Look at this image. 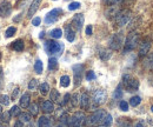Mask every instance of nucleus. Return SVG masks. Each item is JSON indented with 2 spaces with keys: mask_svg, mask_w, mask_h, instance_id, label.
<instances>
[{
  "mask_svg": "<svg viewBox=\"0 0 153 127\" xmlns=\"http://www.w3.org/2000/svg\"><path fill=\"white\" fill-rule=\"evenodd\" d=\"M44 48H45L46 53H48V54L61 55L62 51H64V44L53 41V40H47L44 44Z\"/></svg>",
  "mask_w": 153,
  "mask_h": 127,
  "instance_id": "obj_1",
  "label": "nucleus"
},
{
  "mask_svg": "<svg viewBox=\"0 0 153 127\" xmlns=\"http://www.w3.org/2000/svg\"><path fill=\"white\" fill-rule=\"evenodd\" d=\"M106 115H107V113H106L105 111L98 109V111H96L91 117L86 118L85 125L90 126V125H99V124H102V123H104V119L106 118Z\"/></svg>",
  "mask_w": 153,
  "mask_h": 127,
  "instance_id": "obj_2",
  "label": "nucleus"
},
{
  "mask_svg": "<svg viewBox=\"0 0 153 127\" xmlns=\"http://www.w3.org/2000/svg\"><path fill=\"white\" fill-rule=\"evenodd\" d=\"M139 44V34L137 32H131L126 38V41L124 44V52H131L138 46Z\"/></svg>",
  "mask_w": 153,
  "mask_h": 127,
  "instance_id": "obj_3",
  "label": "nucleus"
},
{
  "mask_svg": "<svg viewBox=\"0 0 153 127\" xmlns=\"http://www.w3.org/2000/svg\"><path fill=\"white\" fill-rule=\"evenodd\" d=\"M86 120V117L82 112H76L68 119V126L71 127H81Z\"/></svg>",
  "mask_w": 153,
  "mask_h": 127,
  "instance_id": "obj_4",
  "label": "nucleus"
},
{
  "mask_svg": "<svg viewBox=\"0 0 153 127\" xmlns=\"http://www.w3.org/2000/svg\"><path fill=\"white\" fill-rule=\"evenodd\" d=\"M108 45L112 50L118 51L121 48V46L124 45V36L123 33H114L113 36L110 38V41H108Z\"/></svg>",
  "mask_w": 153,
  "mask_h": 127,
  "instance_id": "obj_5",
  "label": "nucleus"
},
{
  "mask_svg": "<svg viewBox=\"0 0 153 127\" xmlns=\"http://www.w3.org/2000/svg\"><path fill=\"white\" fill-rule=\"evenodd\" d=\"M130 19H131V12L127 11V10H123V11H120V12L118 13V16L115 17V22H117L118 26L123 27V26H126V25L128 24Z\"/></svg>",
  "mask_w": 153,
  "mask_h": 127,
  "instance_id": "obj_6",
  "label": "nucleus"
},
{
  "mask_svg": "<svg viewBox=\"0 0 153 127\" xmlns=\"http://www.w3.org/2000/svg\"><path fill=\"white\" fill-rule=\"evenodd\" d=\"M123 81H124V85L128 92H135L139 88V80L131 78L130 75H125Z\"/></svg>",
  "mask_w": 153,
  "mask_h": 127,
  "instance_id": "obj_7",
  "label": "nucleus"
},
{
  "mask_svg": "<svg viewBox=\"0 0 153 127\" xmlns=\"http://www.w3.org/2000/svg\"><path fill=\"white\" fill-rule=\"evenodd\" d=\"M60 14H62V10L61 8H54V10H52L45 17V24L46 25H51V24L56 22L58 19H59V17H60Z\"/></svg>",
  "mask_w": 153,
  "mask_h": 127,
  "instance_id": "obj_8",
  "label": "nucleus"
},
{
  "mask_svg": "<svg viewBox=\"0 0 153 127\" xmlns=\"http://www.w3.org/2000/svg\"><path fill=\"white\" fill-rule=\"evenodd\" d=\"M72 70H73V75H74V84H76V86H78V85H80L81 79H82L84 66L81 64H76V65H73Z\"/></svg>",
  "mask_w": 153,
  "mask_h": 127,
  "instance_id": "obj_9",
  "label": "nucleus"
},
{
  "mask_svg": "<svg viewBox=\"0 0 153 127\" xmlns=\"http://www.w3.org/2000/svg\"><path fill=\"white\" fill-rule=\"evenodd\" d=\"M93 102L94 105H101L106 101V92L104 90H97L94 93H93Z\"/></svg>",
  "mask_w": 153,
  "mask_h": 127,
  "instance_id": "obj_10",
  "label": "nucleus"
},
{
  "mask_svg": "<svg viewBox=\"0 0 153 127\" xmlns=\"http://www.w3.org/2000/svg\"><path fill=\"white\" fill-rule=\"evenodd\" d=\"M11 12H12V5H11V2L10 1L1 2V5H0V17L6 18V17H8L11 14Z\"/></svg>",
  "mask_w": 153,
  "mask_h": 127,
  "instance_id": "obj_11",
  "label": "nucleus"
},
{
  "mask_svg": "<svg viewBox=\"0 0 153 127\" xmlns=\"http://www.w3.org/2000/svg\"><path fill=\"white\" fill-rule=\"evenodd\" d=\"M150 48H151V41H150L149 39H145V40L140 44V46H139V55H140V56L146 55L149 53Z\"/></svg>",
  "mask_w": 153,
  "mask_h": 127,
  "instance_id": "obj_12",
  "label": "nucleus"
},
{
  "mask_svg": "<svg viewBox=\"0 0 153 127\" xmlns=\"http://www.w3.org/2000/svg\"><path fill=\"white\" fill-rule=\"evenodd\" d=\"M84 16L82 14H76L73 19H72V25L76 27V31H80L81 28H82V25H84Z\"/></svg>",
  "mask_w": 153,
  "mask_h": 127,
  "instance_id": "obj_13",
  "label": "nucleus"
},
{
  "mask_svg": "<svg viewBox=\"0 0 153 127\" xmlns=\"http://www.w3.org/2000/svg\"><path fill=\"white\" fill-rule=\"evenodd\" d=\"M41 4V0H33L30 8H28V12H27V18H32L34 16V13L38 11L39 6Z\"/></svg>",
  "mask_w": 153,
  "mask_h": 127,
  "instance_id": "obj_14",
  "label": "nucleus"
},
{
  "mask_svg": "<svg viewBox=\"0 0 153 127\" xmlns=\"http://www.w3.org/2000/svg\"><path fill=\"white\" fill-rule=\"evenodd\" d=\"M90 101L91 100H90V97L87 93H82L80 95V106L84 109H87L90 107Z\"/></svg>",
  "mask_w": 153,
  "mask_h": 127,
  "instance_id": "obj_15",
  "label": "nucleus"
},
{
  "mask_svg": "<svg viewBox=\"0 0 153 127\" xmlns=\"http://www.w3.org/2000/svg\"><path fill=\"white\" fill-rule=\"evenodd\" d=\"M120 11H119V8L117 7V5H113V6H110L108 8H107V11H106V17L107 18H115L117 16H118V13H119Z\"/></svg>",
  "mask_w": 153,
  "mask_h": 127,
  "instance_id": "obj_16",
  "label": "nucleus"
},
{
  "mask_svg": "<svg viewBox=\"0 0 153 127\" xmlns=\"http://www.w3.org/2000/svg\"><path fill=\"white\" fill-rule=\"evenodd\" d=\"M20 107H22V108H27L31 104H30V101H31V97H30V94L28 93H25V94H22V97L20 98Z\"/></svg>",
  "mask_w": 153,
  "mask_h": 127,
  "instance_id": "obj_17",
  "label": "nucleus"
},
{
  "mask_svg": "<svg viewBox=\"0 0 153 127\" xmlns=\"http://www.w3.org/2000/svg\"><path fill=\"white\" fill-rule=\"evenodd\" d=\"M41 109H42L45 113H52V112H54V105H53L52 101L46 100V101H44V102L41 104Z\"/></svg>",
  "mask_w": 153,
  "mask_h": 127,
  "instance_id": "obj_18",
  "label": "nucleus"
},
{
  "mask_svg": "<svg viewBox=\"0 0 153 127\" xmlns=\"http://www.w3.org/2000/svg\"><path fill=\"white\" fill-rule=\"evenodd\" d=\"M65 34H66V39H67L70 42L74 41V39H76V32L73 31L72 26H66V28H65Z\"/></svg>",
  "mask_w": 153,
  "mask_h": 127,
  "instance_id": "obj_19",
  "label": "nucleus"
},
{
  "mask_svg": "<svg viewBox=\"0 0 153 127\" xmlns=\"http://www.w3.org/2000/svg\"><path fill=\"white\" fill-rule=\"evenodd\" d=\"M111 51L110 50H106V48H101L100 51H99V58L101 59V60H104V61H106V60H108L110 58H111Z\"/></svg>",
  "mask_w": 153,
  "mask_h": 127,
  "instance_id": "obj_20",
  "label": "nucleus"
},
{
  "mask_svg": "<svg viewBox=\"0 0 153 127\" xmlns=\"http://www.w3.org/2000/svg\"><path fill=\"white\" fill-rule=\"evenodd\" d=\"M38 126L39 127H51V120H50L47 117L42 115V117L39 118Z\"/></svg>",
  "mask_w": 153,
  "mask_h": 127,
  "instance_id": "obj_21",
  "label": "nucleus"
},
{
  "mask_svg": "<svg viewBox=\"0 0 153 127\" xmlns=\"http://www.w3.org/2000/svg\"><path fill=\"white\" fill-rule=\"evenodd\" d=\"M144 67L149 70H153V53L147 55L146 59L144 60Z\"/></svg>",
  "mask_w": 153,
  "mask_h": 127,
  "instance_id": "obj_22",
  "label": "nucleus"
},
{
  "mask_svg": "<svg viewBox=\"0 0 153 127\" xmlns=\"http://www.w3.org/2000/svg\"><path fill=\"white\" fill-rule=\"evenodd\" d=\"M12 48H13L14 51H17V52H21V51L24 50V41H22L21 39L16 40V41L12 44Z\"/></svg>",
  "mask_w": 153,
  "mask_h": 127,
  "instance_id": "obj_23",
  "label": "nucleus"
},
{
  "mask_svg": "<svg viewBox=\"0 0 153 127\" xmlns=\"http://www.w3.org/2000/svg\"><path fill=\"white\" fill-rule=\"evenodd\" d=\"M57 68H58L57 58H50V60H48V70L50 71H56Z\"/></svg>",
  "mask_w": 153,
  "mask_h": 127,
  "instance_id": "obj_24",
  "label": "nucleus"
},
{
  "mask_svg": "<svg viewBox=\"0 0 153 127\" xmlns=\"http://www.w3.org/2000/svg\"><path fill=\"white\" fill-rule=\"evenodd\" d=\"M70 84H71V79L68 75H62L60 78V86L61 87H68Z\"/></svg>",
  "mask_w": 153,
  "mask_h": 127,
  "instance_id": "obj_25",
  "label": "nucleus"
},
{
  "mask_svg": "<svg viewBox=\"0 0 153 127\" xmlns=\"http://www.w3.org/2000/svg\"><path fill=\"white\" fill-rule=\"evenodd\" d=\"M39 92H40L41 95H46V94H48V92H50V85H48L47 82L41 84V85L39 86Z\"/></svg>",
  "mask_w": 153,
  "mask_h": 127,
  "instance_id": "obj_26",
  "label": "nucleus"
},
{
  "mask_svg": "<svg viewBox=\"0 0 153 127\" xmlns=\"http://www.w3.org/2000/svg\"><path fill=\"white\" fill-rule=\"evenodd\" d=\"M50 36L52 38H54V39H60L62 36V31L60 28H54V30H52L50 32Z\"/></svg>",
  "mask_w": 153,
  "mask_h": 127,
  "instance_id": "obj_27",
  "label": "nucleus"
},
{
  "mask_svg": "<svg viewBox=\"0 0 153 127\" xmlns=\"http://www.w3.org/2000/svg\"><path fill=\"white\" fill-rule=\"evenodd\" d=\"M71 104H72V106L73 107H76V106H79L80 105V95L79 94H73L72 97H71Z\"/></svg>",
  "mask_w": 153,
  "mask_h": 127,
  "instance_id": "obj_28",
  "label": "nucleus"
},
{
  "mask_svg": "<svg viewBox=\"0 0 153 127\" xmlns=\"http://www.w3.org/2000/svg\"><path fill=\"white\" fill-rule=\"evenodd\" d=\"M50 97H51V100H53L54 102H60V94L57 90H52Z\"/></svg>",
  "mask_w": 153,
  "mask_h": 127,
  "instance_id": "obj_29",
  "label": "nucleus"
},
{
  "mask_svg": "<svg viewBox=\"0 0 153 127\" xmlns=\"http://www.w3.org/2000/svg\"><path fill=\"white\" fill-rule=\"evenodd\" d=\"M42 68H44V66H42V61L38 59L37 61H36V64H34V71L36 73H38V74H41L42 73Z\"/></svg>",
  "mask_w": 153,
  "mask_h": 127,
  "instance_id": "obj_30",
  "label": "nucleus"
},
{
  "mask_svg": "<svg viewBox=\"0 0 153 127\" xmlns=\"http://www.w3.org/2000/svg\"><path fill=\"white\" fill-rule=\"evenodd\" d=\"M0 104L2 106H8L10 105V97L7 94H1L0 95Z\"/></svg>",
  "mask_w": 153,
  "mask_h": 127,
  "instance_id": "obj_31",
  "label": "nucleus"
},
{
  "mask_svg": "<svg viewBox=\"0 0 153 127\" xmlns=\"http://www.w3.org/2000/svg\"><path fill=\"white\" fill-rule=\"evenodd\" d=\"M140 102H141V99H140V97H138V95L132 97V98L130 99V105H131V106H133V107H137Z\"/></svg>",
  "mask_w": 153,
  "mask_h": 127,
  "instance_id": "obj_32",
  "label": "nucleus"
},
{
  "mask_svg": "<svg viewBox=\"0 0 153 127\" xmlns=\"http://www.w3.org/2000/svg\"><path fill=\"white\" fill-rule=\"evenodd\" d=\"M19 118L22 123H30L31 119H32V117H31L30 113H21V114L19 115Z\"/></svg>",
  "mask_w": 153,
  "mask_h": 127,
  "instance_id": "obj_33",
  "label": "nucleus"
},
{
  "mask_svg": "<svg viewBox=\"0 0 153 127\" xmlns=\"http://www.w3.org/2000/svg\"><path fill=\"white\" fill-rule=\"evenodd\" d=\"M16 32H17V28H16L14 26H11V27H8V28L6 30L5 36H6V38H11V36H13L16 34Z\"/></svg>",
  "mask_w": 153,
  "mask_h": 127,
  "instance_id": "obj_34",
  "label": "nucleus"
},
{
  "mask_svg": "<svg viewBox=\"0 0 153 127\" xmlns=\"http://www.w3.org/2000/svg\"><path fill=\"white\" fill-rule=\"evenodd\" d=\"M28 108H30V113L32 114V115H38L39 113V108H38V105L37 104H31L30 106H28Z\"/></svg>",
  "mask_w": 153,
  "mask_h": 127,
  "instance_id": "obj_35",
  "label": "nucleus"
},
{
  "mask_svg": "<svg viewBox=\"0 0 153 127\" xmlns=\"http://www.w3.org/2000/svg\"><path fill=\"white\" fill-rule=\"evenodd\" d=\"M11 117H12V115H11V113H10V112H4V113L1 114V117H0V118H1V121H2V123L8 124V123H10Z\"/></svg>",
  "mask_w": 153,
  "mask_h": 127,
  "instance_id": "obj_36",
  "label": "nucleus"
},
{
  "mask_svg": "<svg viewBox=\"0 0 153 127\" xmlns=\"http://www.w3.org/2000/svg\"><path fill=\"white\" fill-rule=\"evenodd\" d=\"M121 97H123V87H121V85H119L114 91V93H113V98L114 99H120Z\"/></svg>",
  "mask_w": 153,
  "mask_h": 127,
  "instance_id": "obj_37",
  "label": "nucleus"
},
{
  "mask_svg": "<svg viewBox=\"0 0 153 127\" xmlns=\"http://www.w3.org/2000/svg\"><path fill=\"white\" fill-rule=\"evenodd\" d=\"M10 113H11V115H13V117H19L20 114H21V112H20V106H13L11 111H10Z\"/></svg>",
  "mask_w": 153,
  "mask_h": 127,
  "instance_id": "obj_38",
  "label": "nucleus"
},
{
  "mask_svg": "<svg viewBox=\"0 0 153 127\" xmlns=\"http://www.w3.org/2000/svg\"><path fill=\"white\" fill-rule=\"evenodd\" d=\"M112 121H113V120H112V115H111V114H107V115H106V118L104 119L102 125H104V126H106V127H108V126H111V125H112Z\"/></svg>",
  "mask_w": 153,
  "mask_h": 127,
  "instance_id": "obj_39",
  "label": "nucleus"
},
{
  "mask_svg": "<svg viewBox=\"0 0 153 127\" xmlns=\"http://www.w3.org/2000/svg\"><path fill=\"white\" fill-rule=\"evenodd\" d=\"M80 2H78V1H73V2H71L70 5H68V10L70 11H76L78 8H80Z\"/></svg>",
  "mask_w": 153,
  "mask_h": 127,
  "instance_id": "obj_40",
  "label": "nucleus"
},
{
  "mask_svg": "<svg viewBox=\"0 0 153 127\" xmlns=\"http://www.w3.org/2000/svg\"><path fill=\"white\" fill-rule=\"evenodd\" d=\"M119 107H120L121 111L127 112V111H128V102H127V101H125V100H121V101L119 102Z\"/></svg>",
  "mask_w": 153,
  "mask_h": 127,
  "instance_id": "obj_41",
  "label": "nucleus"
},
{
  "mask_svg": "<svg viewBox=\"0 0 153 127\" xmlns=\"http://www.w3.org/2000/svg\"><path fill=\"white\" fill-rule=\"evenodd\" d=\"M38 86V80L37 79H32L28 84V90H36Z\"/></svg>",
  "mask_w": 153,
  "mask_h": 127,
  "instance_id": "obj_42",
  "label": "nucleus"
},
{
  "mask_svg": "<svg viewBox=\"0 0 153 127\" xmlns=\"http://www.w3.org/2000/svg\"><path fill=\"white\" fill-rule=\"evenodd\" d=\"M97 78L96 73L93 72V71H88V72L86 73V79L88 80V81H91V80H94Z\"/></svg>",
  "mask_w": 153,
  "mask_h": 127,
  "instance_id": "obj_43",
  "label": "nucleus"
},
{
  "mask_svg": "<svg viewBox=\"0 0 153 127\" xmlns=\"http://www.w3.org/2000/svg\"><path fill=\"white\" fill-rule=\"evenodd\" d=\"M108 6H113V5H118V4H120L123 0H104Z\"/></svg>",
  "mask_w": 153,
  "mask_h": 127,
  "instance_id": "obj_44",
  "label": "nucleus"
},
{
  "mask_svg": "<svg viewBox=\"0 0 153 127\" xmlns=\"http://www.w3.org/2000/svg\"><path fill=\"white\" fill-rule=\"evenodd\" d=\"M40 22H41V19L39 18V17H36L34 19H32V25L33 26H39Z\"/></svg>",
  "mask_w": 153,
  "mask_h": 127,
  "instance_id": "obj_45",
  "label": "nucleus"
},
{
  "mask_svg": "<svg viewBox=\"0 0 153 127\" xmlns=\"http://www.w3.org/2000/svg\"><path fill=\"white\" fill-rule=\"evenodd\" d=\"M92 32H93L92 25H88V26L86 27V34H87V36H92Z\"/></svg>",
  "mask_w": 153,
  "mask_h": 127,
  "instance_id": "obj_46",
  "label": "nucleus"
},
{
  "mask_svg": "<svg viewBox=\"0 0 153 127\" xmlns=\"http://www.w3.org/2000/svg\"><path fill=\"white\" fill-rule=\"evenodd\" d=\"M18 94H19V88L17 87V88H14V91H13V93H12V98L16 99V98L18 97Z\"/></svg>",
  "mask_w": 153,
  "mask_h": 127,
  "instance_id": "obj_47",
  "label": "nucleus"
},
{
  "mask_svg": "<svg viewBox=\"0 0 153 127\" xmlns=\"http://www.w3.org/2000/svg\"><path fill=\"white\" fill-rule=\"evenodd\" d=\"M70 98H71V95H70V94H66V95H65V98H64V101H62V105H65V104H67V102H68V100H70Z\"/></svg>",
  "mask_w": 153,
  "mask_h": 127,
  "instance_id": "obj_48",
  "label": "nucleus"
},
{
  "mask_svg": "<svg viewBox=\"0 0 153 127\" xmlns=\"http://www.w3.org/2000/svg\"><path fill=\"white\" fill-rule=\"evenodd\" d=\"M14 127H24V123L21 120H18L14 123Z\"/></svg>",
  "mask_w": 153,
  "mask_h": 127,
  "instance_id": "obj_49",
  "label": "nucleus"
},
{
  "mask_svg": "<svg viewBox=\"0 0 153 127\" xmlns=\"http://www.w3.org/2000/svg\"><path fill=\"white\" fill-rule=\"evenodd\" d=\"M2 81H4V75L1 73V70H0V90H1V86H2Z\"/></svg>",
  "mask_w": 153,
  "mask_h": 127,
  "instance_id": "obj_50",
  "label": "nucleus"
},
{
  "mask_svg": "<svg viewBox=\"0 0 153 127\" xmlns=\"http://www.w3.org/2000/svg\"><path fill=\"white\" fill-rule=\"evenodd\" d=\"M20 18H21V14H19V16H18L17 18H14V19H13V21H14V22H18V21H19V20H20Z\"/></svg>",
  "mask_w": 153,
  "mask_h": 127,
  "instance_id": "obj_51",
  "label": "nucleus"
},
{
  "mask_svg": "<svg viewBox=\"0 0 153 127\" xmlns=\"http://www.w3.org/2000/svg\"><path fill=\"white\" fill-rule=\"evenodd\" d=\"M134 127H144V126H143V124H141V123H137V124L134 125Z\"/></svg>",
  "mask_w": 153,
  "mask_h": 127,
  "instance_id": "obj_52",
  "label": "nucleus"
},
{
  "mask_svg": "<svg viewBox=\"0 0 153 127\" xmlns=\"http://www.w3.org/2000/svg\"><path fill=\"white\" fill-rule=\"evenodd\" d=\"M44 36H45V32L42 31V32H40V36H39V38L41 39V38H44Z\"/></svg>",
  "mask_w": 153,
  "mask_h": 127,
  "instance_id": "obj_53",
  "label": "nucleus"
},
{
  "mask_svg": "<svg viewBox=\"0 0 153 127\" xmlns=\"http://www.w3.org/2000/svg\"><path fill=\"white\" fill-rule=\"evenodd\" d=\"M1 114H2V109H1V106H0V117H1Z\"/></svg>",
  "mask_w": 153,
  "mask_h": 127,
  "instance_id": "obj_54",
  "label": "nucleus"
},
{
  "mask_svg": "<svg viewBox=\"0 0 153 127\" xmlns=\"http://www.w3.org/2000/svg\"><path fill=\"white\" fill-rule=\"evenodd\" d=\"M151 111H152V112H153V106H152V107H151Z\"/></svg>",
  "mask_w": 153,
  "mask_h": 127,
  "instance_id": "obj_55",
  "label": "nucleus"
},
{
  "mask_svg": "<svg viewBox=\"0 0 153 127\" xmlns=\"http://www.w3.org/2000/svg\"><path fill=\"white\" fill-rule=\"evenodd\" d=\"M98 127H106V126H104V125H102V126H98Z\"/></svg>",
  "mask_w": 153,
  "mask_h": 127,
  "instance_id": "obj_56",
  "label": "nucleus"
},
{
  "mask_svg": "<svg viewBox=\"0 0 153 127\" xmlns=\"http://www.w3.org/2000/svg\"><path fill=\"white\" fill-rule=\"evenodd\" d=\"M0 127H2V125H1V124H0Z\"/></svg>",
  "mask_w": 153,
  "mask_h": 127,
  "instance_id": "obj_57",
  "label": "nucleus"
},
{
  "mask_svg": "<svg viewBox=\"0 0 153 127\" xmlns=\"http://www.w3.org/2000/svg\"><path fill=\"white\" fill-rule=\"evenodd\" d=\"M57 127H62V126H57Z\"/></svg>",
  "mask_w": 153,
  "mask_h": 127,
  "instance_id": "obj_58",
  "label": "nucleus"
},
{
  "mask_svg": "<svg viewBox=\"0 0 153 127\" xmlns=\"http://www.w3.org/2000/svg\"><path fill=\"white\" fill-rule=\"evenodd\" d=\"M0 56H1V53H0Z\"/></svg>",
  "mask_w": 153,
  "mask_h": 127,
  "instance_id": "obj_59",
  "label": "nucleus"
}]
</instances>
